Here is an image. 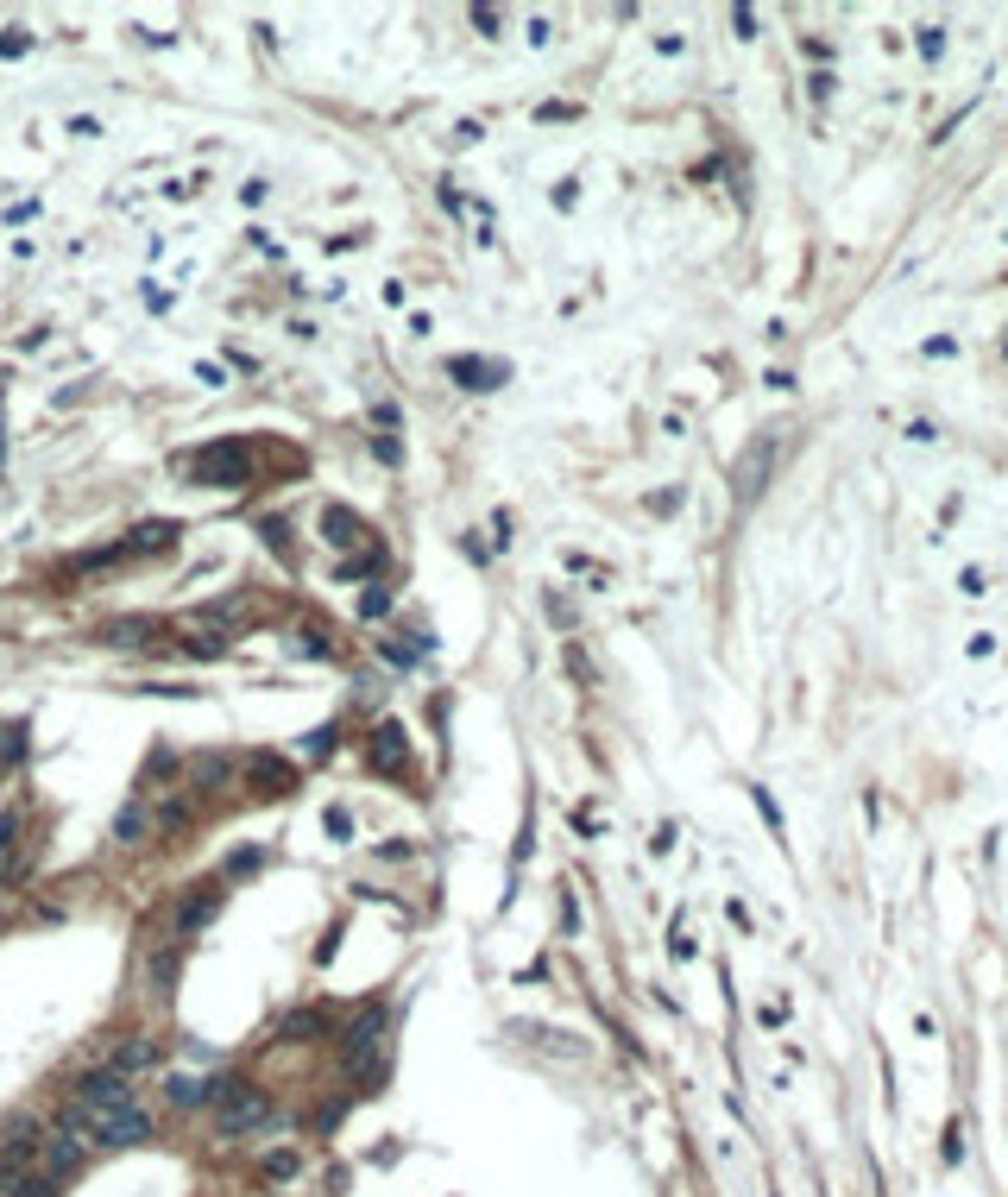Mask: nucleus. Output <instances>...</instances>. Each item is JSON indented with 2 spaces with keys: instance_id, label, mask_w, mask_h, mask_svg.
<instances>
[{
  "instance_id": "obj_12",
  "label": "nucleus",
  "mask_w": 1008,
  "mask_h": 1197,
  "mask_svg": "<svg viewBox=\"0 0 1008 1197\" xmlns=\"http://www.w3.org/2000/svg\"><path fill=\"white\" fill-rule=\"evenodd\" d=\"M448 372H454V378H461L467 391H492V385L504 378V365H486V360H454Z\"/></svg>"
},
{
  "instance_id": "obj_21",
  "label": "nucleus",
  "mask_w": 1008,
  "mask_h": 1197,
  "mask_svg": "<svg viewBox=\"0 0 1008 1197\" xmlns=\"http://www.w3.org/2000/svg\"><path fill=\"white\" fill-rule=\"evenodd\" d=\"M171 1103H177V1109H196V1103H209V1096H202V1078H171Z\"/></svg>"
},
{
  "instance_id": "obj_6",
  "label": "nucleus",
  "mask_w": 1008,
  "mask_h": 1197,
  "mask_svg": "<svg viewBox=\"0 0 1008 1197\" xmlns=\"http://www.w3.org/2000/svg\"><path fill=\"white\" fill-rule=\"evenodd\" d=\"M145 1134H151V1116H145L140 1103L133 1109H114V1116H95V1128H89L95 1147H140Z\"/></svg>"
},
{
  "instance_id": "obj_19",
  "label": "nucleus",
  "mask_w": 1008,
  "mask_h": 1197,
  "mask_svg": "<svg viewBox=\"0 0 1008 1197\" xmlns=\"http://www.w3.org/2000/svg\"><path fill=\"white\" fill-rule=\"evenodd\" d=\"M140 833H145V807H120V820H114V838H120V844H140Z\"/></svg>"
},
{
  "instance_id": "obj_10",
  "label": "nucleus",
  "mask_w": 1008,
  "mask_h": 1197,
  "mask_svg": "<svg viewBox=\"0 0 1008 1197\" xmlns=\"http://www.w3.org/2000/svg\"><path fill=\"white\" fill-rule=\"evenodd\" d=\"M215 907H221V895H215V882H196V895L177 907V940H189L196 927H209L215 920Z\"/></svg>"
},
{
  "instance_id": "obj_11",
  "label": "nucleus",
  "mask_w": 1008,
  "mask_h": 1197,
  "mask_svg": "<svg viewBox=\"0 0 1008 1197\" xmlns=\"http://www.w3.org/2000/svg\"><path fill=\"white\" fill-rule=\"evenodd\" d=\"M151 1059H158V1040H151V1034H133V1040L114 1052L108 1065L120 1072V1078H133V1072H145V1065H151Z\"/></svg>"
},
{
  "instance_id": "obj_16",
  "label": "nucleus",
  "mask_w": 1008,
  "mask_h": 1197,
  "mask_svg": "<svg viewBox=\"0 0 1008 1197\" xmlns=\"http://www.w3.org/2000/svg\"><path fill=\"white\" fill-rule=\"evenodd\" d=\"M247 1078H240V1072H221V1078H209V1085H202V1096H209V1103H215V1109H227V1103H234V1096H247Z\"/></svg>"
},
{
  "instance_id": "obj_3",
  "label": "nucleus",
  "mask_w": 1008,
  "mask_h": 1197,
  "mask_svg": "<svg viewBox=\"0 0 1008 1197\" xmlns=\"http://www.w3.org/2000/svg\"><path fill=\"white\" fill-rule=\"evenodd\" d=\"M76 1103H82L89 1116H114V1109H133V1085H127L114 1065H95V1072L76 1085Z\"/></svg>"
},
{
  "instance_id": "obj_8",
  "label": "nucleus",
  "mask_w": 1008,
  "mask_h": 1197,
  "mask_svg": "<svg viewBox=\"0 0 1008 1197\" xmlns=\"http://www.w3.org/2000/svg\"><path fill=\"white\" fill-rule=\"evenodd\" d=\"M379 1034H385V1009H366L354 1027H347V1040H341V1059H347V1072H366L372 1065V1052H379Z\"/></svg>"
},
{
  "instance_id": "obj_18",
  "label": "nucleus",
  "mask_w": 1008,
  "mask_h": 1197,
  "mask_svg": "<svg viewBox=\"0 0 1008 1197\" xmlns=\"http://www.w3.org/2000/svg\"><path fill=\"white\" fill-rule=\"evenodd\" d=\"M221 782H227V762H221V757H196V762H189V788H202V795H209V788H221Z\"/></svg>"
},
{
  "instance_id": "obj_25",
  "label": "nucleus",
  "mask_w": 1008,
  "mask_h": 1197,
  "mask_svg": "<svg viewBox=\"0 0 1008 1197\" xmlns=\"http://www.w3.org/2000/svg\"><path fill=\"white\" fill-rule=\"evenodd\" d=\"M392 612V593H366L360 599V617H385Z\"/></svg>"
},
{
  "instance_id": "obj_4",
  "label": "nucleus",
  "mask_w": 1008,
  "mask_h": 1197,
  "mask_svg": "<svg viewBox=\"0 0 1008 1197\" xmlns=\"http://www.w3.org/2000/svg\"><path fill=\"white\" fill-rule=\"evenodd\" d=\"M196 473H202V486H221V492H240L252 479V461H247V448L240 441H215V448H202V461H196Z\"/></svg>"
},
{
  "instance_id": "obj_13",
  "label": "nucleus",
  "mask_w": 1008,
  "mask_h": 1197,
  "mask_svg": "<svg viewBox=\"0 0 1008 1197\" xmlns=\"http://www.w3.org/2000/svg\"><path fill=\"white\" fill-rule=\"evenodd\" d=\"M309 1034H322V1009H296V1015H284V1027H278L284 1047H303Z\"/></svg>"
},
{
  "instance_id": "obj_15",
  "label": "nucleus",
  "mask_w": 1008,
  "mask_h": 1197,
  "mask_svg": "<svg viewBox=\"0 0 1008 1197\" xmlns=\"http://www.w3.org/2000/svg\"><path fill=\"white\" fill-rule=\"evenodd\" d=\"M151 630H158L151 617H114L102 637H108V643H120V650H133V643H145V637H151Z\"/></svg>"
},
{
  "instance_id": "obj_1",
  "label": "nucleus",
  "mask_w": 1008,
  "mask_h": 1197,
  "mask_svg": "<svg viewBox=\"0 0 1008 1197\" xmlns=\"http://www.w3.org/2000/svg\"><path fill=\"white\" fill-rule=\"evenodd\" d=\"M769 467H775V429L751 436V448L738 454V467H731V492H738V505H756V498H762Z\"/></svg>"
},
{
  "instance_id": "obj_23",
  "label": "nucleus",
  "mask_w": 1008,
  "mask_h": 1197,
  "mask_svg": "<svg viewBox=\"0 0 1008 1197\" xmlns=\"http://www.w3.org/2000/svg\"><path fill=\"white\" fill-rule=\"evenodd\" d=\"M13 838H19V813L0 807V870H6V857H13Z\"/></svg>"
},
{
  "instance_id": "obj_9",
  "label": "nucleus",
  "mask_w": 1008,
  "mask_h": 1197,
  "mask_svg": "<svg viewBox=\"0 0 1008 1197\" xmlns=\"http://www.w3.org/2000/svg\"><path fill=\"white\" fill-rule=\"evenodd\" d=\"M403 757H410V744H403V726H379V737H372L366 762H372L379 775H397V769H403Z\"/></svg>"
},
{
  "instance_id": "obj_24",
  "label": "nucleus",
  "mask_w": 1008,
  "mask_h": 1197,
  "mask_svg": "<svg viewBox=\"0 0 1008 1197\" xmlns=\"http://www.w3.org/2000/svg\"><path fill=\"white\" fill-rule=\"evenodd\" d=\"M334 737H341V731H334V726H322V731H309V737H303V750H309V757L322 762L328 750H334Z\"/></svg>"
},
{
  "instance_id": "obj_22",
  "label": "nucleus",
  "mask_w": 1008,
  "mask_h": 1197,
  "mask_svg": "<svg viewBox=\"0 0 1008 1197\" xmlns=\"http://www.w3.org/2000/svg\"><path fill=\"white\" fill-rule=\"evenodd\" d=\"M265 1179H271V1185H284V1179H296V1154H290V1147H278V1154L265 1160Z\"/></svg>"
},
{
  "instance_id": "obj_14",
  "label": "nucleus",
  "mask_w": 1008,
  "mask_h": 1197,
  "mask_svg": "<svg viewBox=\"0 0 1008 1197\" xmlns=\"http://www.w3.org/2000/svg\"><path fill=\"white\" fill-rule=\"evenodd\" d=\"M322 530H328V543H334V548H347V543H360V517H354V510H341V505H328V517H322Z\"/></svg>"
},
{
  "instance_id": "obj_7",
  "label": "nucleus",
  "mask_w": 1008,
  "mask_h": 1197,
  "mask_svg": "<svg viewBox=\"0 0 1008 1197\" xmlns=\"http://www.w3.org/2000/svg\"><path fill=\"white\" fill-rule=\"evenodd\" d=\"M89 1147H95V1141H89L82 1128H51V1141H44V1172H51V1179L64 1185L76 1166L89 1160Z\"/></svg>"
},
{
  "instance_id": "obj_17",
  "label": "nucleus",
  "mask_w": 1008,
  "mask_h": 1197,
  "mask_svg": "<svg viewBox=\"0 0 1008 1197\" xmlns=\"http://www.w3.org/2000/svg\"><path fill=\"white\" fill-rule=\"evenodd\" d=\"M0 1197H57V1179L51 1172H32V1179H6Z\"/></svg>"
},
{
  "instance_id": "obj_5",
  "label": "nucleus",
  "mask_w": 1008,
  "mask_h": 1197,
  "mask_svg": "<svg viewBox=\"0 0 1008 1197\" xmlns=\"http://www.w3.org/2000/svg\"><path fill=\"white\" fill-rule=\"evenodd\" d=\"M271 1122H278V1109L265 1103V1090H247V1096H234L227 1109H215V1134H221V1141H240V1134L271 1128Z\"/></svg>"
},
{
  "instance_id": "obj_20",
  "label": "nucleus",
  "mask_w": 1008,
  "mask_h": 1197,
  "mask_svg": "<svg viewBox=\"0 0 1008 1197\" xmlns=\"http://www.w3.org/2000/svg\"><path fill=\"white\" fill-rule=\"evenodd\" d=\"M171 536H177V523H145L140 536H133V548H140V555H151V548H171Z\"/></svg>"
},
{
  "instance_id": "obj_26",
  "label": "nucleus",
  "mask_w": 1008,
  "mask_h": 1197,
  "mask_svg": "<svg viewBox=\"0 0 1008 1197\" xmlns=\"http://www.w3.org/2000/svg\"><path fill=\"white\" fill-rule=\"evenodd\" d=\"M26 44H32V38H26V32H0V57H19Z\"/></svg>"
},
{
  "instance_id": "obj_27",
  "label": "nucleus",
  "mask_w": 1008,
  "mask_h": 1197,
  "mask_svg": "<svg viewBox=\"0 0 1008 1197\" xmlns=\"http://www.w3.org/2000/svg\"><path fill=\"white\" fill-rule=\"evenodd\" d=\"M183 650L196 655V662H209V655H221V643H209V637H189V643H183Z\"/></svg>"
},
{
  "instance_id": "obj_2",
  "label": "nucleus",
  "mask_w": 1008,
  "mask_h": 1197,
  "mask_svg": "<svg viewBox=\"0 0 1008 1197\" xmlns=\"http://www.w3.org/2000/svg\"><path fill=\"white\" fill-rule=\"evenodd\" d=\"M44 1160V1134H38V1122L32 1116H13V1128L0 1134V1185L6 1179H19L26 1166H38Z\"/></svg>"
}]
</instances>
